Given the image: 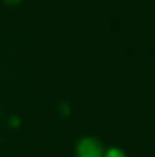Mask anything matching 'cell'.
Segmentation results:
<instances>
[{
    "label": "cell",
    "mask_w": 155,
    "mask_h": 157,
    "mask_svg": "<svg viewBox=\"0 0 155 157\" xmlns=\"http://www.w3.org/2000/svg\"><path fill=\"white\" fill-rule=\"evenodd\" d=\"M77 157H103L100 142L94 137H85L77 145Z\"/></svg>",
    "instance_id": "6da1fadb"
},
{
    "label": "cell",
    "mask_w": 155,
    "mask_h": 157,
    "mask_svg": "<svg viewBox=\"0 0 155 157\" xmlns=\"http://www.w3.org/2000/svg\"><path fill=\"white\" fill-rule=\"evenodd\" d=\"M105 157H125V154L122 151H119V149H110Z\"/></svg>",
    "instance_id": "7a4b0ae2"
},
{
    "label": "cell",
    "mask_w": 155,
    "mask_h": 157,
    "mask_svg": "<svg viewBox=\"0 0 155 157\" xmlns=\"http://www.w3.org/2000/svg\"><path fill=\"white\" fill-rule=\"evenodd\" d=\"M2 2L5 3V5H9V7H15L22 2V0H2Z\"/></svg>",
    "instance_id": "3957f363"
}]
</instances>
